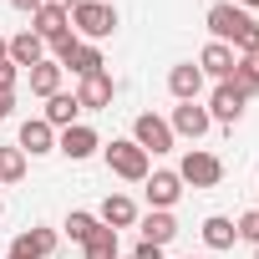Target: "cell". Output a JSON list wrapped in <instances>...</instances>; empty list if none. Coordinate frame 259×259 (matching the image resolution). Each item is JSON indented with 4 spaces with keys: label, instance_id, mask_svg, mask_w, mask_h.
<instances>
[{
    "label": "cell",
    "instance_id": "ac0fdd59",
    "mask_svg": "<svg viewBox=\"0 0 259 259\" xmlns=\"http://www.w3.org/2000/svg\"><path fill=\"white\" fill-rule=\"evenodd\" d=\"M31 31L51 46V41H61V36H71V16L66 11H56V6H41L36 16H31Z\"/></svg>",
    "mask_w": 259,
    "mask_h": 259
},
{
    "label": "cell",
    "instance_id": "9a60e30c",
    "mask_svg": "<svg viewBox=\"0 0 259 259\" xmlns=\"http://www.w3.org/2000/svg\"><path fill=\"white\" fill-rule=\"evenodd\" d=\"M234 61H239V56H234V46H224V41H208V46L198 51V71L213 76V81H229V76H234Z\"/></svg>",
    "mask_w": 259,
    "mask_h": 259
},
{
    "label": "cell",
    "instance_id": "44dd1931",
    "mask_svg": "<svg viewBox=\"0 0 259 259\" xmlns=\"http://www.w3.org/2000/svg\"><path fill=\"white\" fill-rule=\"evenodd\" d=\"M81 259H122V239H117V229H97L87 244H81Z\"/></svg>",
    "mask_w": 259,
    "mask_h": 259
},
{
    "label": "cell",
    "instance_id": "83f0119b",
    "mask_svg": "<svg viewBox=\"0 0 259 259\" xmlns=\"http://www.w3.org/2000/svg\"><path fill=\"white\" fill-rule=\"evenodd\" d=\"M16 81H21V66L16 61H0V92H16Z\"/></svg>",
    "mask_w": 259,
    "mask_h": 259
},
{
    "label": "cell",
    "instance_id": "2e32d148",
    "mask_svg": "<svg viewBox=\"0 0 259 259\" xmlns=\"http://www.w3.org/2000/svg\"><path fill=\"white\" fill-rule=\"evenodd\" d=\"M168 92H173L178 102H198V92H203V71H198V61H178V66L168 71Z\"/></svg>",
    "mask_w": 259,
    "mask_h": 259
},
{
    "label": "cell",
    "instance_id": "e0dca14e",
    "mask_svg": "<svg viewBox=\"0 0 259 259\" xmlns=\"http://www.w3.org/2000/svg\"><path fill=\"white\" fill-rule=\"evenodd\" d=\"M97 219H102L107 229H117V234H122V229H133V224H138V203L127 198V193H107V198H102V213H97Z\"/></svg>",
    "mask_w": 259,
    "mask_h": 259
},
{
    "label": "cell",
    "instance_id": "9c48e42d",
    "mask_svg": "<svg viewBox=\"0 0 259 259\" xmlns=\"http://www.w3.org/2000/svg\"><path fill=\"white\" fill-rule=\"evenodd\" d=\"M203 107H208V117H213V122H224V127H234V122L244 117V107H249V97H244V92H234V81H219V87H213V97H208Z\"/></svg>",
    "mask_w": 259,
    "mask_h": 259
},
{
    "label": "cell",
    "instance_id": "4dcf8cb0",
    "mask_svg": "<svg viewBox=\"0 0 259 259\" xmlns=\"http://www.w3.org/2000/svg\"><path fill=\"white\" fill-rule=\"evenodd\" d=\"M11 112H16V92H0V122H6Z\"/></svg>",
    "mask_w": 259,
    "mask_h": 259
},
{
    "label": "cell",
    "instance_id": "4316f807",
    "mask_svg": "<svg viewBox=\"0 0 259 259\" xmlns=\"http://www.w3.org/2000/svg\"><path fill=\"white\" fill-rule=\"evenodd\" d=\"M6 259H41V254H36L31 234H16V239H11V249H6Z\"/></svg>",
    "mask_w": 259,
    "mask_h": 259
},
{
    "label": "cell",
    "instance_id": "d4e9b609",
    "mask_svg": "<svg viewBox=\"0 0 259 259\" xmlns=\"http://www.w3.org/2000/svg\"><path fill=\"white\" fill-rule=\"evenodd\" d=\"M26 234H31V244H36V254H41V259H51V254L61 249V234H56V229H46V224H36V229H26Z\"/></svg>",
    "mask_w": 259,
    "mask_h": 259
},
{
    "label": "cell",
    "instance_id": "6da1fadb",
    "mask_svg": "<svg viewBox=\"0 0 259 259\" xmlns=\"http://www.w3.org/2000/svg\"><path fill=\"white\" fill-rule=\"evenodd\" d=\"M102 158H107V168H112L117 178H127V183H143V178L153 173V158H148L133 138H112V143H102Z\"/></svg>",
    "mask_w": 259,
    "mask_h": 259
},
{
    "label": "cell",
    "instance_id": "4fadbf2b",
    "mask_svg": "<svg viewBox=\"0 0 259 259\" xmlns=\"http://www.w3.org/2000/svg\"><path fill=\"white\" fill-rule=\"evenodd\" d=\"M56 66H61V71H71L76 81H81V76H92V71H107V61H102V46H92V41H76V46H71V51H66Z\"/></svg>",
    "mask_w": 259,
    "mask_h": 259
},
{
    "label": "cell",
    "instance_id": "5b68a950",
    "mask_svg": "<svg viewBox=\"0 0 259 259\" xmlns=\"http://www.w3.org/2000/svg\"><path fill=\"white\" fill-rule=\"evenodd\" d=\"M56 153H61V158H71V163H87L92 153H102L97 127H87V122H76V127H61V133H56Z\"/></svg>",
    "mask_w": 259,
    "mask_h": 259
},
{
    "label": "cell",
    "instance_id": "7402d4cb",
    "mask_svg": "<svg viewBox=\"0 0 259 259\" xmlns=\"http://www.w3.org/2000/svg\"><path fill=\"white\" fill-rule=\"evenodd\" d=\"M26 76H31V92H36V97H56V92H61V66H56L51 56H46V61H36Z\"/></svg>",
    "mask_w": 259,
    "mask_h": 259
},
{
    "label": "cell",
    "instance_id": "484cf974",
    "mask_svg": "<svg viewBox=\"0 0 259 259\" xmlns=\"http://www.w3.org/2000/svg\"><path fill=\"white\" fill-rule=\"evenodd\" d=\"M234 234H239L244 244H259V208H249V213L234 224Z\"/></svg>",
    "mask_w": 259,
    "mask_h": 259
},
{
    "label": "cell",
    "instance_id": "7a4b0ae2",
    "mask_svg": "<svg viewBox=\"0 0 259 259\" xmlns=\"http://www.w3.org/2000/svg\"><path fill=\"white\" fill-rule=\"evenodd\" d=\"M71 26H76V41H107L117 31V11L107 6V0H76V11H71Z\"/></svg>",
    "mask_w": 259,
    "mask_h": 259
},
{
    "label": "cell",
    "instance_id": "1f68e13d",
    "mask_svg": "<svg viewBox=\"0 0 259 259\" xmlns=\"http://www.w3.org/2000/svg\"><path fill=\"white\" fill-rule=\"evenodd\" d=\"M46 6H56V11H66V16H71V11H76V0H46Z\"/></svg>",
    "mask_w": 259,
    "mask_h": 259
},
{
    "label": "cell",
    "instance_id": "836d02e7",
    "mask_svg": "<svg viewBox=\"0 0 259 259\" xmlns=\"http://www.w3.org/2000/svg\"><path fill=\"white\" fill-rule=\"evenodd\" d=\"M6 41H11V36H0V61H11V56H6Z\"/></svg>",
    "mask_w": 259,
    "mask_h": 259
},
{
    "label": "cell",
    "instance_id": "3957f363",
    "mask_svg": "<svg viewBox=\"0 0 259 259\" xmlns=\"http://www.w3.org/2000/svg\"><path fill=\"white\" fill-rule=\"evenodd\" d=\"M173 173H178L183 183H193V188H219V183H224V158L208 153V148H188Z\"/></svg>",
    "mask_w": 259,
    "mask_h": 259
},
{
    "label": "cell",
    "instance_id": "8fae6325",
    "mask_svg": "<svg viewBox=\"0 0 259 259\" xmlns=\"http://www.w3.org/2000/svg\"><path fill=\"white\" fill-rule=\"evenodd\" d=\"M138 234L148 239V244H173L178 239V219H173V208H148V213H138Z\"/></svg>",
    "mask_w": 259,
    "mask_h": 259
},
{
    "label": "cell",
    "instance_id": "52a82bcc",
    "mask_svg": "<svg viewBox=\"0 0 259 259\" xmlns=\"http://www.w3.org/2000/svg\"><path fill=\"white\" fill-rule=\"evenodd\" d=\"M112 97H117L112 71H92V76H81V81H76V102H81V112H107V107H112Z\"/></svg>",
    "mask_w": 259,
    "mask_h": 259
},
{
    "label": "cell",
    "instance_id": "cb8c5ba5",
    "mask_svg": "<svg viewBox=\"0 0 259 259\" xmlns=\"http://www.w3.org/2000/svg\"><path fill=\"white\" fill-rule=\"evenodd\" d=\"M26 178V153L21 148H0V183H21Z\"/></svg>",
    "mask_w": 259,
    "mask_h": 259
},
{
    "label": "cell",
    "instance_id": "f1b7e54d",
    "mask_svg": "<svg viewBox=\"0 0 259 259\" xmlns=\"http://www.w3.org/2000/svg\"><path fill=\"white\" fill-rule=\"evenodd\" d=\"M133 259H163V244H148V239H138V249H133Z\"/></svg>",
    "mask_w": 259,
    "mask_h": 259
},
{
    "label": "cell",
    "instance_id": "e575fe53",
    "mask_svg": "<svg viewBox=\"0 0 259 259\" xmlns=\"http://www.w3.org/2000/svg\"><path fill=\"white\" fill-rule=\"evenodd\" d=\"M0 213H6V198H0Z\"/></svg>",
    "mask_w": 259,
    "mask_h": 259
},
{
    "label": "cell",
    "instance_id": "ffe728a7",
    "mask_svg": "<svg viewBox=\"0 0 259 259\" xmlns=\"http://www.w3.org/2000/svg\"><path fill=\"white\" fill-rule=\"evenodd\" d=\"M198 234H203V244H208V249H234V244H239V234H234V219H224V213H208Z\"/></svg>",
    "mask_w": 259,
    "mask_h": 259
},
{
    "label": "cell",
    "instance_id": "8992f818",
    "mask_svg": "<svg viewBox=\"0 0 259 259\" xmlns=\"http://www.w3.org/2000/svg\"><path fill=\"white\" fill-rule=\"evenodd\" d=\"M168 127H173V138L198 143L208 127H213V117H208V107H203V102H178V107H173V117H168Z\"/></svg>",
    "mask_w": 259,
    "mask_h": 259
},
{
    "label": "cell",
    "instance_id": "603a6c76",
    "mask_svg": "<svg viewBox=\"0 0 259 259\" xmlns=\"http://www.w3.org/2000/svg\"><path fill=\"white\" fill-rule=\"evenodd\" d=\"M61 229H66V239H71V244H87V239L102 229V219H97V213H87V208H76V213H66V224H61Z\"/></svg>",
    "mask_w": 259,
    "mask_h": 259
},
{
    "label": "cell",
    "instance_id": "7c38bea8",
    "mask_svg": "<svg viewBox=\"0 0 259 259\" xmlns=\"http://www.w3.org/2000/svg\"><path fill=\"white\" fill-rule=\"evenodd\" d=\"M6 56H11V61H16L21 71H31L36 61H46V41H41V36H36L31 26H26V31H16V36L6 41Z\"/></svg>",
    "mask_w": 259,
    "mask_h": 259
},
{
    "label": "cell",
    "instance_id": "ba28073f",
    "mask_svg": "<svg viewBox=\"0 0 259 259\" xmlns=\"http://www.w3.org/2000/svg\"><path fill=\"white\" fill-rule=\"evenodd\" d=\"M16 148H21L26 158H46V153H56V127H51L46 117H26V122H21Z\"/></svg>",
    "mask_w": 259,
    "mask_h": 259
},
{
    "label": "cell",
    "instance_id": "f546056e",
    "mask_svg": "<svg viewBox=\"0 0 259 259\" xmlns=\"http://www.w3.org/2000/svg\"><path fill=\"white\" fill-rule=\"evenodd\" d=\"M11 6H16V11H21V16H36V11H41V6H46V0H11Z\"/></svg>",
    "mask_w": 259,
    "mask_h": 259
},
{
    "label": "cell",
    "instance_id": "d6986e66",
    "mask_svg": "<svg viewBox=\"0 0 259 259\" xmlns=\"http://www.w3.org/2000/svg\"><path fill=\"white\" fill-rule=\"evenodd\" d=\"M56 133L61 127H76V117H81V102H76V92H56V97H46V112H41Z\"/></svg>",
    "mask_w": 259,
    "mask_h": 259
},
{
    "label": "cell",
    "instance_id": "5bb4252c",
    "mask_svg": "<svg viewBox=\"0 0 259 259\" xmlns=\"http://www.w3.org/2000/svg\"><path fill=\"white\" fill-rule=\"evenodd\" d=\"M143 183H148V203H153V208H173V203L183 198V178H178L173 168H158V173H148Z\"/></svg>",
    "mask_w": 259,
    "mask_h": 259
},
{
    "label": "cell",
    "instance_id": "277c9868",
    "mask_svg": "<svg viewBox=\"0 0 259 259\" xmlns=\"http://www.w3.org/2000/svg\"><path fill=\"white\" fill-rule=\"evenodd\" d=\"M133 143L148 153V158H158V153H173V127H168V117H158V112H138V122H133Z\"/></svg>",
    "mask_w": 259,
    "mask_h": 259
},
{
    "label": "cell",
    "instance_id": "30bf717a",
    "mask_svg": "<svg viewBox=\"0 0 259 259\" xmlns=\"http://www.w3.org/2000/svg\"><path fill=\"white\" fill-rule=\"evenodd\" d=\"M249 26V11H239V6H229V0H219V6H208V36L213 41H234L239 31Z\"/></svg>",
    "mask_w": 259,
    "mask_h": 259
},
{
    "label": "cell",
    "instance_id": "d6a6232c",
    "mask_svg": "<svg viewBox=\"0 0 259 259\" xmlns=\"http://www.w3.org/2000/svg\"><path fill=\"white\" fill-rule=\"evenodd\" d=\"M239 11H259V0H239Z\"/></svg>",
    "mask_w": 259,
    "mask_h": 259
},
{
    "label": "cell",
    "instance_id": "8d00e7d4",
    "mask_svg": "<svg viewBox=\"0 0 259 259\" xmlns=\"http://www.w3.org/2000/svg\"><path fill=\"white\" fill-rule=\"evenodd\" d=\"M122 259H133V254H122Z\"/></svg>",
    "mask_w": 259,
    "mask_h": 259
},
{
    "label": "cell",
    "instance_id": "74e56055",
    "mask_svg": "<svg viewBox=\"0 0 259 259\" xmlns=\"http://www.w3.org/2000/svg\"><path fill=\"white\" fill-rule=\"evenodd\" d=\"M188 259H193V254H188Z\"/></svg>",
    "mask_w": 259,
    "mask_h": 259
},
{
    "label": "cell",
    "instance_id": "d590c367",
    "mask_svg": "<svg viewBox=\"0 0 259 259\" xmlns=\"http://www.w3.org/2000/svg\"><path fill=\"white\" fill-rule=\"evenodd\" d=\"M254 259H259V244H254Z\"/></svg>",
    "mask_w": 259,
    "mask_h": 259
}]
</instances>
